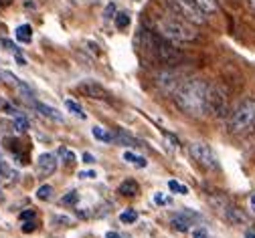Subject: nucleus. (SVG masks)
Masks as SVG:
<instances>
[{
    "mask_svg": "<svg viewBox=\"0 0 255 238\" xmlns=\"http://www.w3.org/2000/svg\"><path fill=\"white\" fill-rule=\"evenodd\" d=\"M209 85L203 79H188L176 85L174 103L176 107L190 117L209 115Z\"/></svg>",
    "mask_w": 255,
    "mask_h": 238,
    "instance_id": "nucleus-1",
    "label": "nucleus"
},
{
    "mask_svg": "<svg viewBox=\"0 0 255 238\" xmlns=\"http://www.w3.org/2000/svg\"><path fill=\"white\" fill-rule=\"evenodd\" d=\"M156 30H158V35L172 41V43H190V41H195L199 35H197V30L193 28V24L186 22L184 18L176 16V14H168V16H162V18H158L156 22Z\"/></svg>",
    "mask_w": 255,
    "mask_h": 238,
    "instance_id": "nucleus-2",
    "label": "nucleus"
},
{
    "mask_svg": "<svg viewBox=\"0 0 255 238\" xmlns=\"http://www.w3.org/2000/svg\"><path fill=\"white\" fill-rule=\"evenodd\" d=\"M144 39H146V47L150 51H154L156 57L160 59L162 63H166V65H178L184 59V55L178 49H174L172 41L160 37L158 32H156V35H154V32H144Z\"/></svg>",
    "mask_w": 255,
    "mask_h": 238,
    "instance_id": "nucleus-3",
    "label": "nucleus"
},
{
    "mask_svg": "<svg viewBox=\"0 0 255 238\" xmlns=\"http://www.w3.org/2000/svg\"><path fill=\"white\" fill-rule=\"evenodd\" d=\"M255 125V99L247 97L235 107V111L229 117V129L233 133H241L247 131L249 127Z\"/></svg>",
    "mask_w": 255,
    "mask_h": 238,
    "instance_id": "nucleus-4",
    "label": "nucleus"
},
{
    "mask_svg": "<svg viewBox=\"0 0 255 238\" xmlns=\"http://www.w3.org/2000/svg\"><path fill=\"white\" fill-rule=\"evenodd\" d=\"M168 4L176 16L184 18L190 24H205V20H207V16L197 6L195 0H168Z\"/></svg>",
    "mask_w": 255,
    "mask_h": 238,
    "instance_id": "nucleus-5",
    "label": "nucleus"
},
{
    "mask_svg": "<svg viewBox=\"0 0 255 238\" xmlns=\"http://www.w3.org/2000/svg\"><path fill=\"white\" fill-rule=\"evenodd\" d=\"M188 154H190V158H193L201 167L211 169V172H213V169H219V159H217V154L213 152V148H211V146L201 144V142L190 144Z\"/></svg>",
    "mask_w": 255,
    "mask_h": 238,
    "instance_id": "nucleus-6",
    "label": "nucleus"
},
{
    "mask_svg": "<svg viewBox=\"0 0 255 238\" xmlns=\"http://www.w3.org/2000/svg\"><path fill=\"white\" fill-rule=\"evenodd\" d=\"M227 113V91L217 83L209 85V115H225Z\"/></svg>",
    "mask_w": 255,
    "mask_h": 238,
    "instance_id": "nucleus-7",
    "label": "nucleus"
},
{
    "mask_svg": "<svg viewBox=\"0 0 255 238\" xmlns=\"http://www.w3.org/2000/svg\"><path fill=\"white\" fill-rule=\"evenodd\" d=\"M0 81H4L8 87H12L20 97H24L26 101H35V93H33V89H30L24 81H20L14 73H10V71H4V69H0Z\"/></svg>",
    "mask_w": 255,
    "mask_h": 238,
    "instance_id": "nucleus-8",
    "label": "nucleus"
},
{
    "mask_svg": "<svg viewBox=\"0 0 255 238\" xmlns=\"http://www.w3.org/2000/svg\"><path fill=\"white\" fill-rule=\"evenodd\" d=\"M77 91L87 99H98V101H108L112 97L110 91L104 85H100L98 81H83L77 85Z\"/></svg>",
    "mask_w": 255,
    "mask_h": 238,
    "instance_id": "nucleus-9",
    "label": "nucleus"
},
{
    "mask_svg": "<svg viewBox=\"0 0 255 238\" xmlns=\"http://www.w3.org/2000/svg\"><path fill=\"white\" fill-rule=\"evenodd\" d=\"M193 220H201V216L199 214H195V212H190V210H182L180 214H176L174 218H172V228L174 230H178V232H186L190 226H193Z\"/></svg>",
    "mask_w": 255,
    "mask_h": 238,
    "instance_id": "nucleus-10",
    "label": "nucleus"
},
{
    "mask_svg": "<svg viewBox=\"0 0 255 238\" xmlns=\"http://www.w3.org/2000/svg\"><path fill=\"white\" fill-rule=\"evenodd\" d=\"M37 172L41 178H49L57 172V158L53 154H43L37 161Z\"/></svg>",
    "mask_w": 255,
    "mask_h": 238,
    "instance_id": "nucleus-11",
    "label": "nucleus"
},
{
    "mask_svg": "<svg viewBox=\"0 0 255 238\" xmlns=\"http://www.w3.org/2000/svg\"><path fill=\"white\" fill-rule=\"evenodd\" d=\"M221 214H223V218H225L229 224H235V226H237V224H245V222H247L245 214H243V212H241L237 206H233V204H229V202L225 204V208L221 210Z\"/></svg>",
    "mask_w": 255,
    "mask_h": 238,
    "instance_id": "nucleus-12",
    "label": "nucleus"
},
{
    "mask_svg": "<svg viewBox=\"0 0 255 238\" xmlns=\"http://www.w3.org/2000/svg\"><path fill=\"white\" fill-rule=\"evenodd\" d=\"M33 105H35V109L41 111L45 117H49V119H53V121H57V123L63 121V113H61L59 109H55V107H51V105H47V103H41V101H33Z\"/></svg>",
    "mask_w": 255,
    "mask_h": 238,
    "instance_id": "nucleus-13",
    "label": "nucleus"
},
{
    "mask_svg": "<svg viewBox=\"0 0 255 238\" xmlns=\"http://www.w3.org/2000/svg\"><path fill=\"white\" fill-rule=\"evenodd\" d=\"M118 194H122V196H130V198H134V196H138L140 194V186H138V182L136 180H124L120 186H118Z\"/></svg>",
    "mask_w": 255,
    "mask_h": 238,
    "instance_id": "nucleus-14",
    "label": "nucleus"
},
{
    "mask_svg": "<svg viewBox=\"0 0 255 238\" xmlns=\"http://www.w3.org/2000/svg\"><path fill=\"white\" fill-rule=\"evenodd\" d=\"M195 2H197V6L203 10L205 16H211V14H215V12L219 10L217 0H195Z\"/></svg>",
    "mask_w": 255,
    "mask_h": 238,
    "instance_id": "nucleus-15",
    "label": "nucleus"
},
{
    "mask_svg": "<svg viewBox=\"0 0 255 238\" xmlns=\"http://www.w3.org/2000/svg\"><path fill=\"white\" fill-rule=\"evenodd\" d=\"M91 133H93V138H95V140H100V142H106V144L114 142L112 131H108V129H106V127H102V125H95V127L91 129Z\"/></svg>",
    "mask_w": 255,
    "mask_h": 238,
    "instance_id": "nucleus-16",
    "label": "nucleus"
},
{
    "mask_svg": "<svg viewBox=\"0 0 255 238\" xmlns=\"http://www.w3.org/2000/svg\"><path fill=\"white\" fill-rule=\"evenodd\" d=\"M114 140H116V142H120V144H124V146L142 148V144H140L136 138H132V135H128V133H124V131H118V135H114Z\"/></svg>",
    "mask_w": 255,
    "mask_h": 238,
    "instance_id": "nucleus-17",
    "label": "nucleus"
},
{
    "mask_svg": "<svg viewBox=\"0 0 255 238\" xmlns=\"http://www.w3.org/2000/svg\"><path fill=\"white\" fill-rule=\"evenodd\" d=\"M16 39L20 43H30V39H33V28H30V24H20L16 28Z\"/></svg>",
    "mask_w": 255,
    "mask_h": 238,
    "instance_id": "nucleus-18",
    "label": "nucleus"
},
{
    "mask_svg": "<svg viewBox=\"0 0 255 238\" xmlns=\"http://www.w3.org/2000/svg\"><path fill=\"white\" fill-rule=\"evenodd\" d=\"M114 22H116L118 30H126L128 26H130V14H128V12H118L114 16Z\"/></svg>",
    "mask_w": 255,
    "mask_h": 238,
    "instance_id": "nucleus-19",
    "label": "nucleus"
},
{
    "mask_svg": "<svg viewBox=\"0 0 255 238\" xmlns=\"http://www.w3.org/2000/svg\"><path fill=\"white\" fill-rule=\"evenodd\" d=\"M124 159L130 161V163H134L136 167H146V163H148L144 158H140V156H136V154H132V152H124Z\"/></svg>",
    "mask_w": 255,
    "mask_h": 238,
    "instance_id": "nucleus-20",
    "label": "nucleus"
},
{
    "mask_svg": "<svg viewBox=\"0 0 255 238\" xmlns=\"http://www.w3.org/2000/svg\"><path fill=\"white\" fill-rule=\"evenodd\" d=\"M136 220H138V212L132 210V208H128L120 214V222H124V224H134Z\"/></svg>",
    "mask_w": 255,
    "mask_h": 238,
    "instance_id": "nucleus-21",
    "label": "nucleus"
},
{
    "mask_svg": "<svg viewBox=\"0 0 255 238\" xmlns=\"http://www.w3.org/2000/svg\"><path fill=\"white\" fill-rule=\"evenodd\" d=\"M79 202V192H75V190H71L69 194H65L61 198V204L63 206H75V204Z\"/></svg>",
    "mask_w": 255,
    "mask_h": 238,
    "instance_id": "nucleus-22",
    "label": "nucleus"
},
{
    "mask_svg": "<svg viewBox=\"0 0 255 238\" xmlns=\"http://www.w3.org/2000/svg\"><path fill=\"white\" fill-rule=\"evenodd\" d=\"M12 125H14V131H18V133H24V131L28 129V121H26V117H22V115H16L14 121H12Z\"/></svg>",
    "mask_w": 255,
    "mask_h": 238,
    "instance_id": "nucleus-23",
    "label": "nucleus"
},
{
    "mask_svg": "<svg viewBox=\"0 0 255 238\" xmlns=\"http://www.w3.org/2000/svg\"><path fill=\"white\" fill-rule=\"evenodd\" d=\"M37 198L39 200H51L53 198V188L49 184H43L39 190H37Z\"/></svg>",
    "mask_w": 255,
    "mask_h": 238,
    "instance_id": "nucleus-24",
    "label": "nucleus"
},
{
    "mask_svg": "<svg viewBox=\"0 0 255 238\" xmlns=\"http://www.w3.org/2000/svg\"><path fill=\"white\" fill-rule=\"evenodd\" d=\"M65 107H67V109H69L71 113H75V115H79L81 119H85V113H83V109H81V107H79V105L75 103V101L67 99V101H65Z\"/></svg>",
    "mask_w": 255,
    "mask_h": 238,
    "instance_id": "nucleus-25",
    "label": "nucleus"
},
{
    "mask_svg": "<svg viewBox=\"0 0 255 238\" xmlns=\"http://www.w3.org/2000/svg\"><path fill=\"white\" fill-rule=\"evenodd\" d=\"M168 188L172 190V192H180V194H188V188L186 186H182L180 182H176V180H170L168 182Z\"/></svg>",
    "mask_w": 255,
    "mask_h": 238,
    "instance_id": "nucleus-26",
    "label": "nucleus"
},
{
    "mask_svg": "<svg viewBox=\"0 0 255 238\" xmlns=\"http://www.w3.org/2000/svg\"><path fill=\"white\" fill-rule=\"evenodd\" d=\"M114 14H116V4L112 2V4L106 6V14H104V16H106V18H114Z\"/></svg>",
    "mask_w": 255,
    "mask_h": 238,
    "instance_id": "nucleus-27",
    "label": "nucleus"
},
{
    "mask_svg": "<svg viewBox=\"0 0 255 238\" xmlns=\"http://www.w3.org/2000/svg\"><path fill=\"white\" fill-rule=\"evenodd\" d=\"M2 45H4V47H6L8 51H12L14 55H18V49H16V45H14L12 41H6V39H4V41H2Z\"/></svg>",
    "mask_w": 255,
    "mask_h": 238,
    "instance_id": "nucleus-28",
    "label": "nucleus"
},
{
    "mask_svg": "<svg viewBox=\"0 0 255 238\" xmlns=\"http://www.w3.org/2000/svg\"><path fill=\"white\" fill-rule=\"evenodd\" d=\"M37 228V222H24L22 224V232H33Z\"/></svg>",
    "mask_w": 255,
    "mask_h": 238,
    "instance_id": "nucleus-29",
    "label": "nucleus"
},
{
    "mask_svg": "<svg viewBox=\"0 0 255 238\" xmlns=\"http://www.w3.org/2000/svg\"><path fill=\"white\" fill-rule=\"evenodd\" d=\"M28 218H35V210L30 208V210H24L22 214H20V220H28Z\"/></svg>",
    "mask_w": 255,
    "mask_h": 238,
    "instance_id": "nucleus-30",
    "label": "nucleus"
},
{
    "mask_svg": "<svg viewBox=\"0 0 255 238\" xmlns=\"http://www.w3.org/2000/svg\"><path fill=\"white\" fill-rule=\"evenodd\" d=\"M193 238H209L205 228H199V230H193Z\"/></svg>",
    "mask_w": 255,
    "mask_h": 238,
    "instance_id": "nucleus-31",
    "label": "nucleus"
},
{
    "mask_svg": "<svg viewBox=\"0 0 255 238\" xmlns=\"http://www.w3.org/2000/svg\"><path fill=\"white\" fill-rule=\"evenodd\" d=\"M79 178L89 180V178H98V174H95V172H79Z\"/></svg>",
    "mask_w": 255,
    "mask_h": 238,
    "instance_id": "nucleus-32",
    "label": "nucleus"
},
{
    "mask_svg": "<svg viewBox=\"0 0 255 238\" xmlns=\"http://www.w3.org/2000/svg\"><path fill=\"white\" fill-rule=\"evenodd\" d=\"M154 202H156V204H166V198H164L160 192H158V194L154 196Z\"/></svg>",
    "mask_w": 255,
    "mask_h": 238,
    "instance_id": "nucleus-33",
    "label": "nucleus"
},
{
    "mask_svg": "<svg viewBox=\"0 0 255 238\" xmlns=\"http://www.w3.org/2000/svg\"><path fill=\"white\" fill-rule=\"evenodd\" d=\"M83 161H85V163H95V158H93L91 154H83Z\"/></svg>",
    "mask_w": 255,
    "mask_h": 238,
    "instance_id": "nucleus-34",
    "label": "nucleus"
},
{
    "mask_svg": "<svg viewBox=\"0 0 255 238\" xmlns=\"http://www.w3.org/2000/svg\"><path fill=\"white\" fill-rule=\"evenodd\" d=\"M245 238H255V228H247L245 230Z\"/></svg>",
    "mask_w": 255,
    "mask_h": 238,
    "instance_id": "nucleus-35",
    "label": "nucleus"
},
{
    "mask_svg": "<svg viewBox=\"0 0 255 238\" xmlns=\"http://www.w3.org/2000/svg\"><path fill=\"white\" fill-rule=\"evenodd\" d=\"M249 204H251V210H253V212H255V194H253V196H251V200H249Z\"/></svg>",
    "mask_w": 255,
    "mask_h": 238,
    "instance_id": "nucleus-36",
    "label": "nucleus"
},
{
    "mask_svg": "<svg viewBox=\"0 0 255 238\" xmlns=\"http://www.w3.org/2000/svg\"><path fill=\"white\" fill-rule=\"evenodd\" d=\"M106 238H120V236H118L116 232H108V236H106Z\"/></svg>",
    "mask_w": 255,
    "mask_h": 238,
    "instance_id": "nucleus-37",
    "label": "nucleus"
},
{
    "mask_svg": "<svg viewBox=\"0 0 255 238\" xmlns=\"http://www.w3.org/2000/svg\"><path fill=\"white\" fill-rule=\"evenodd\" d=\"M249 4H251V6L255 8V0H249Z\"/></svg>",
    "mask_w": 255,
    "mask_h": 238,
    "instance_id": "nucleus-38",
    "label": "nucleus"
},
{
    "mask_svg": "<svg viewBox=\"0 0 255 238\" xmlns=\"http://www.w3.org/2000/svg\"><path fill=\"white\" fill-rule=\"evenodd\" d=\"M0 198H2V192H0Z\"/></svg>",
    "mask_w": 255,
    "mask_h": 238,
    "instance_id": "nucleus-39",
    "label": "nucleus"
}]
</instances>
